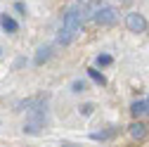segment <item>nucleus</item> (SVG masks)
Returning a JSON list of instances; mask_svg holds the SVG:
<instances>
[{"instance_id":"7ed1b4c3","label":"nucleus","mask_w":149,"mask_h":147,"mask_svg":"<svg viewBox=\"0 0 149 147\" xmlns=\"http://www.w3.org/2000/svg\"><path fill=\"white\" fill-rule=\"evenodd\" d=\"M116 19H118V12H116L114 7H100V10H95V22L102 24V26L114 24Z\"/></svg>"},{"instance_id":"1a4fd4ad","label":"nucleus","mask_w":149,"mask_h":147,"mask_svg":"<svg viewBox=\"0 0 149 147\" xmlns=\"http://www.w3.org/2000/svg\"><path fill=\"white\" fill-rule=\"evenodd\" d=\"M47 57H50V48H40L38 50V57H36V64H43Z\"/></svg>"},{"instance_id":"f8f14e48","label":"nucleus","mask_w":149,"mask_h":147,"mask_svg":"<svg viewBox=\"0 0 149 147\" xmlns=\"http://www.w3.org/2000/svg\"><path fill=\"white\" fill-rule=\"evenodd\" d=\"M83 90H85V83H81V81L73 83V93H83Z\"/></svg>"},{"instance_id":"f03ea898","label":"nucleus","mask_w":149,"mask_h":147,"mask_svg":"<svg viewBox=\"0 0 149 147\" xmlns=\"http://www.w3.org/2000/svg\"><path fill=\"white\" fill-rule=\"evenodd\" d=\"M43 128H45V114H43V109H33V112L29 114V119H26V123H24V131L31 133V135H38Z\"/></svg>"},{"instance_id":"0eeeda50","label":"nucleus","mask_w":149,"mask_h":147,"mask_svg":"<svg viewBox=\"0 0 149 147\" xmlns=\"http://www.w3.org/2000/svg\"><path fill=\"white\" fill-rule=\"evenodd\" d=\"M130 135H133L135 140L147 138V126H144V123H133V126H130Z\"/></svg>"},{"instance_id":"2eb2a0df","label":"nucleus","mask_w":149,"mask_h":147,"mask_svg":"<svg viewBox=\"0 0 149 147\" xmlns=\"http://www.w3.org/2000/svg\"><path fill=\"white\" fill-rule=\"evenodd\" d=\"M144 114H149V100L144 102Z\"/></svg>"},{"instance_id":"ddd939ff","label":"nucleus","mask_w":149,"mask_h":147,"mask_svg":"<svg viewBox=\"0 0 149 147\" xmlns=\"http://www.w3.org/2000/svg\"><path fill=\"white\" fill-rule=\"evenodd\" d=\"M90 112H92V104H83L81 107V114H90Z\"/></svg>"},{"instance_id":"9d476101","label":"nucleus","mask_w":149,"mask_h":147,"mask_svg":"<svg viewBox=\"0 0 149 147\" xmlns=\"http://www.w3.org/2000/svg\"><path fill=\"white\" fill-rule=\"evenodd\" d=\"M130 112H133L135 116L144 114V102H133V107H130Z\"/></svg>"},{"instance_id":"f257e3e1","label":"nucleus","mask_w":149,"mask_h":147,"mask_svg":"<svg viewBox=\"0 0 149 147\" xmlns=\"http://www.w3.org/2000/svg\"><path fill=\"white\" fill-rule=\"evenodd\" d=\"M81 24H83V14L78 7H71L66 14H64V22H62V29H59V43L66 45L76 38V33L81 31Z\"/></svg>"},{"instance_id":"9b49d317","label":"nucleus","mask_w":149,"mask_h":147,"mask_svg":"<svg viewBox=\"0 0 149 147\" xmlns=\"http://www.w3.org/2000/svg\"><path fill=\"white\" fill-rule=\"evenodd\" d=\"M97 64H100V66H107V64H111V57H109V55H100V57H97Z\"/></svg>"},{"instance_id":"423d86ee","label":"nucleus","mask_w":149,"mask_h":147,"mask_svg":"<svg viewBox=\"0 0 149 147\" xmlns=\"http://www.w3.org/2000/svg\"><path fill=\"white\" fill-rule=\"evenodd\" d=\"M0 26H3L7 33H14L17 29H19V24H17L12 17H7V14H3V17H0Z\"/></svg>"},{"instance_id":"6e6552de","label":"nucleus","mask_w":149,"mask_h":147,"mask_svg":"<svg viewBox=\"0 0 149 147\" xmlns=\"http://www.w3.org/2000/svg\"><path fill=\"white\" fill-rule=\"evenodd\" d=\"M88 74H90V78L95 81V83H100V85H104V83H107V81H104V76H102L97 69H88Z\"/></svg>"},{"instance_id":"dca6fc26","label":"nucleus","mask_w":149,"mask_h":147,"mask_svg":"<svg viewBox=\"0 0 149 147\" xmlns=\"http://www.w3.org/2000/svg\"><path fill=\"white\" fill-rule=\"evenodd\" d=\"M62 147H76V145H69V142H64V145H62Z\"/></svg>"},{"instance_id":"39448f33","label":"nucleus","mask_w":149,"mask_h":147,"mask_svg":"<svg viewBox=\"0 0 149 147\" xmlns=\"http://www.w3.org/2000/svg\"><path fill=\"white\" fill-rule=\"evenodd\" d=\"M45 95H38V97H29V100H24V102H19V104H17V107H19V109H31V112H33V109H43V104H45Z\"/></svg>"},{"instance_id":"20e7f679","label":"nucleus","mask_w":149,"mask_h":147,"mask_svg":"<svg viewBox=\"0 0 149 147\" xmlns=\"http://www.w3.org/2000/svg\"><path fill=\"white\" fill-rule=\"evenodd\" d=\"M125 24H128V29H130V31H135V33H140V31H144V29H147L144 17H142V14H137V12H130V14L125 17Z\"/></svg>"},{"instance_id":"4468645a","label":"nucleus","mask_w":149,"mask_h":147,"mask_svg":"<svg viewBox=\"0 0 149 147\" xmlns=\"http://www.w3.org/2000/svg\"><path fill=\"white\" fill-rule=\"evenodd\" d=\"M92 0H78V5H90Z\"/></svg>"}]
</instances>
